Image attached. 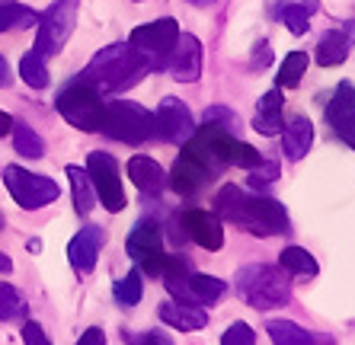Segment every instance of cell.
Returning <instances> with one entry per match:
<instances>
[{
    "label": "cell",
    "mask_w": 355,
    "mask_h": 345,
    "mask_svg": "<svg viewBox=\"0 0 355 345\" xmlns=\"http://www.w3.org/2000/svg\"><path fill=\"white\" fill-rule=\"evenodd\" d=\"M215 208L224 221L240 224L257 237H275L288 230V211L275 198H247V192L237 186H224L215 198Z\"/></svg>",
    "instance_id": "1"
},
{
    "label": "cell",
    "mask_w": 355,
    "mask_h": 345,
    "mask_svg": "<svg viewBox=\"0 0 355 345\" xmlns=\"http://www.w3.org/2000/svg\"><path fill=\"white\" fill-rule=\"evenodd\" d=\"M148 71H154V67L132 45H109V48L93 55L80 80L90 83L99 96H112V93H125L128 87H135Z\"/></svg>",
    "instance_id": "2"
},
{
    "label": "cell",
    "mask_w": 355,
    "mask_h": 345,
    "mask_svg": "<svg viewBox=\"0 0 355 345\" xmlns=\"http://www.w3.org/2000/svg\"><path fill=\"white\" fill-rule=\"evenodd\" d=\"M234 288L243 297V304L257 307V310H272V307L288 304L291 297V281L285 278V269H275V265L266 263L243 265L237 272Z\"/></svg>",
    "instance_id": "3"
},
{
    "label": "cell",
    "mask_w": 355,
    "mask_h": 345,
    "mask_svg": "<svg viewBox=\"0 0 355 345\" xmlns=\"http://www.w3.org/2000/svg\"><path fill=\"white\" fill-rule=\"evenodd\" d=\"M164 285L166 291L180 301V304H192V307H205V304H215L218 297H224L227 285L215 275H196L189 272V265L176 259V256H166V265H164Z\"/></svg>",
    "instance_id": "4"
},
{
    "label": "cell",
    "mask_w": 355,
    "mask_h": 345,
    "mask_svg": "<svg viewBox=\"0 0 355 345\" xmlns=\"http://www.w3.org/2000/svg\"><path fill=\"white\" fill-rule=\"evenodd\" d=\"M99 132H106L109 138L122 141V144H144L157 134V125H154V115L148 112L138 103H128V99H116L103 109V125Z\"/></svg>",
    "instance_id": "5"
},
{
    "label": "cell",
    "mask_w": 355,
    "mask_h": 345,
    "mask_svg": "<svg viewBox=\"0 0 355 345\" xmlns=\"http://www.w3.org/2000/svg\"><path fill=\"white\" fill-rule=\"evenodd\" d=\"M55 103H58V112L64 115L74 128H80V132H99L106 103H103V96L93 90L90 83H83V80L67 83Z\"/></svg>",
    "instance_id": "6"
},
{
    "label": "cell",
    "mask_w": 355,
    "mask_h": 345,
    "mask_svg": "<svg viewBox=\"0 0 355 345\" xmlns=\"http://www.w3.org/2000/svg\"><path fill=\"white\" fill-rule=\"evenodd\" d=\"M3 186L13 195V202L19 208H26V211H39V208L51 205L61 195L55 179L39 176V172H29L23 166H3Z\"/></svg>",
    "instance_id": "7"
},
{
    "label": "cell",
    "mask_w": 355,
    "mask_h": 345,
    "mask_svg": "<svg viewBox=\"0 0 355 345\" xmlns=\"http://www.w3.org/2000/svg\"><path fill=\"white\" fill-rule=\"evenodd\" d=\"M77 7L80 0H58L45 10V17H39V35H35V51L42 57H51L64 48V42L71 39L77 26Z\"/></svg>",
    "instance_id": "8"
},
{
    "label": "cell",
    "mask_w": 355,
    "mask_h": 345,
    "mask_svg": "<svg viewBox=\"0 0 355 345\" xmlns=\"http://www.w3.org/2000/svg\"><path fill=\"white\" fill-rule=\"evenodd\" d=\"M176 39H180V26H176V19L164 17V19H154V23H148V26L132 29L128 45H132L150 67H164L166 57H170V51H173V45H176Z\"/></svg>",
    "instance_id": "9"
},
{
    "label": "cell",
    "mask_w": 355,
    "mask_h": 345,
    "mask_svg": "<svg viewBox=\"0 0 355 345\" xmlns=\"http://www.w3.org/2000/svg\"><path fill=\"white\" fill-rule=\"evenodd\" d=\"M125 249L135 263L141 265L144 275H164L166 265V253H164V233H160V224L144 218L132 227L128 240H125Z\"/></svg>",
    "instance_id": "10"
},
{
    "label": "cell",
    "mask_w": 355,
    "mask_h": 345,
    "mask_svg": "<svg viewBox=\"0 0 355 345\" xmlns=\"http://www.w3.org/2000/svg\"><path fill=\"white\" fill-rule=\"evenodd\" d=\"M87 172H90V182H93V192L96 198L103 202L106 211H122L125 208V189H122V176H119V163L116 157L103 154V150H93L87 157Z\"/></svg>",
    "instance_id": "11"
},
{
    "label": "cell",
    "mask_w": 355,
    "mask_h": 345,
    "mask_svg": "<svg viewBox=\"0 0 355 345\" xmlns=\"http://www.w3.org/2000/svg\"><path fill=\"white\" fill-rule=\"evenodd\" d=\"M154 125H157V134L170 144H186L196 132V122H192V112L186 109V103L176 96H166L157 106L154 115Z\"/></svg>",
    "instance_id": "12"
},
{
    "label": "cell",
    "mask_w": 355,
    "mask_h": 345,
    "mask_svg": "<svg viewBox=\"0 0 355 345\" xmlns=\"http://www.w3.org/2000/svg\"><path fill=\"white\" fill-rule=\"evenodd\" d=\"M166 67H170L173 80L196 83L198 77H202V42L189 33H180L173 51H170V57H166Z\"/></svg>",
    "instance_id": "13"
},
{
    "label": "cell",
    "mask_w": 355,
    "mask_h": 345,
    "mask_svg": "<svg viewBox=\"0 0 355 345\" xmlns=\"http://www.w3.org/2000/svg\"><path fill=\"white\" fill-rule=\"evenodd\" d=\"M103 243H106V230L103 227H96V224L80 227V233H74V240L67 243V263H71V269L80 272V275H90L96 269Z\"/></svg>",
    "instance_id": "14"
},
{
    "label": "cell",
    "mask_w": 355,
    "mask_h": 345,
    "mask_svg": "<svg viewBox=\"0 0 355 345\" xmlns=\"http://www.w3.org/2000/svg\"><path fill=\"white\" fill-rule=\"evenodd\" d=\"M211 179H215V172L208 170L196 154H189V150L182 148V154L176 157V163H173V172H170V186H173L176 195H196Z\"/></svg>",
    "instance_id": "15"
},
{
    "label": "cell",
    "mask_w": 355,
    "mask_h": 345,
    "mask_svg": "<svg viewBox=\"0 0 355 345\" xmlns=\"http://www.w3.org/2000/svg\"><path fill=\"white\" fill-rule=\"evenodd\" d=\"M182 227H186V233H189L202 249H221L224 247V227H221V221H218V214L192 208V211L182 214Z\"/></svg>",
    "instance_id": "16"
},
{
    "label": "cell",
    "mask_w": 355,
    "mask_h": 345,
    "mask_svg": "<svg viewBox=\"0 0 355 345\" xmlns=\"http://www.w3.org/2000/svg\"><path fill=\"white\" fill-rule=\"evenodd\" d=\"M314 144V122L307 115H295L288 125H285V134H282V150L288 160H301V157L311 150Z\"/></svg>",
    "instance_id": "17"
},
{
    "label": "cell",
    "mask_w": 355,
    "mask_h": 345,
    "mask_svg": "<svg viewBox=\"0 0 355 345\" xmlns=\"http://www.w3.org/2000/svg\"><path fill=\"white\" fill-rule=\"evenodd\" d=\"M253 128H257L259 134H266V138H272V134H279L282 128H285V118H282V90L275 87V90L263 93V99H259L257 106V118H253Z\"/></svg>",
    "instance_id": "18"
},
{
    "label": "cell",
    "mask_w": 355,
    "mask_h": 345,
    "mask_svg": "<svg viewBox=\"0 0 355 345\" xmlns=\"http://www.w3.org/2000/svg\"><path fill=\"white\" fill-rule=\"evenodd\" d=\"M160 320L166 326L182 329V333H196V329H205L208 326V313L202 307H192V304H164L160 307Z\"/></svg>",
    "instance_id": "19"
},
{
    "label": "cell",
    "mask_w": 355,
    "mask_h": 345,
    "mask_svg": "<svg viewBox=\"0 0 355 345\" xmlns=\"http://www.w3.org/2000/svg\"><path fill=\"white\" fill-rule=\"evenodd\" d=\"M128 176H132V182L144 195H160V189H164V182H166L160 163L150 160V157H132L128 160Z\"/></svg>",
    "instance_id": "20"
},
{
    "label": "cell",
    "mask_w": 355,
    "mask_h": 345,
    "mask_svg": "<svg viewBox=\"0 0 355 345\" xmlns=\"http://www.w3.org/2000/svg\"><path fill=\"white\" fill-rule=\"evenodd\" d=\"M327 122L333 125V132H343L346 125L355 122V87L349 80H343L333 93L330 106H327Z\"/></svg>",
    "instance_id": "21"
},
{
    "label": "cell",
    "mask_w": 355,
    "mask_h": 345,
    "mask_svg": "<svg viewBox=\"0 0 355 345\" xmlns=\"http://www.w3.org/2000/svg\"><path fill=\"white\" fill-rule=\"evenodd\" d=\"M349 48H352V42L346 39V33L333 29V33H327L320 39V45H317V51H314V61L320 67H336L349 57Z\"/></svg>",
    "instance_id": "22"
},
{
    "label": "cell",
    "mask_w": 355,
    "mask_h": 345,
    "mask_svg": "<svg viewBox=\"0 0 355 345\" xmlns=\"http://www.w3.org/2000/svg\"><path fill=\"white\" fill-rule=\"evenodd\" d=\"M279 265L288 275H295V278H314L317 272H320V265H317V259L307 249L301 247H285L279 253Z\"/></svg>",
    "instance_id": "23"
},
{
    "label": "cell",
    "mask_w": 355,
    "mask_h": 345,
    "mask_svg": "<svg viewBox=\"0 0 355 345\" xmlns=\"http://www.w3.org/2000/svg\"><path fill=\"white\" fill-rule=\"evenodd\" d=\"M67 179H71V192H74V208L77 214H90L96 205V192H93L90 172L80 166H67Z\"/></svg>",
    "instance_id": "24"
},
{
    "label": "cell",
    "mask_w": 355,
    "mask_h": 345,
    "mask_svg": "<svg viewBox=\"0 0 355 345\" xmlns=\"http://www.w3.org/2000/svg\"><path fill=\"white\" fill-rule=\"evenodd\" d=\"M307 64H311L307 51H291V55H285V61H282V67H279V77H275V87H279V90L297 87L307 71Z\"/></svg>",
    "instance_id": "25"
},
{
    "label": "cell",
    "mask_w": 355,
    "mask_h": 345,
    "mask_svg": "<svg viewBox=\"0 0 355 345\" xmlns=\"http://www.w3.org/2000/svg\"><path fill=\"white\" fill-rule=\"evenodd\" d=\"M266 329H269V339L275 345H314V336L291 320H272Z\"/></svg>",
    "instance_id": "26"
},
{
    "label": "cell",
    "mask_w": 355,
    "mask_h": 345,
    "mask_svg": "<svg viewBox=\"0 0 355 345\" xmlns=\"http://www.w3.org/2000/svg\"><path fill=\"white\" fill-rule=\"evenodd\" d=\"M39 23V13L17 0H3L0 3V33H7V29H26V26Z\"/></svg>",
    "instance_id": "27"
},
{
    "label": "cell",
    "mask_w": 355,
    "mask_h": 345,
    "mask_svg": "<svg viewBox=\"0 0 355 345\" xmlns=\"http://www.w3.org/2000/svg\"><path fill=\"white\" fill-rule=\"evenodd\" d=\"M19 77H23L26 87L45 90V87H49V67H45V57H42L39 51L23 55V61H19Z\"/></svg>",
    "instance_id": "28"
},
{
    "label": "cell",
    "mask_w": 355,
    "mask_h": 345,
    "mask_svg": "<svg viewBox=\"0 0 355 345\" xmlns=\"http://www.w3.org/2000/svg\"><path fill=\"white\" fill-rule=\"evenodd\" d=\"M13 148H17V154L29 157V160H39L42 154H45V144H42V138L29 128L26 122H13Z\"/></svg>",
    "instance_id": "29"
},
{
    "label": "cell",
    "mask_w": 355,
    "mask_h": 345,
    "mask_svg": "<svg viewBox=\"0 0 355 345\" xmlns=\"http://www.w3.org/2000/svg\"><path fill=\"white\" fill-rule=\"evenodd\" d=\"M26 317V301L13 285L0 281V320L10 323V320H23Z\"/></svg>",
    "instance_id": "30"
},
{
    "label": "cell",
    "mask_w": 355,
    "mask_h": 345,
    "mask_svg": "<svg viewBox=\"0 0 355 345\" xmlns=\"http://www.w3.org/2000/svg\"><path fill=\"white\" fill-rule=\"evenodd\" d=\"M279 23H285L291 35H304L311 29V7L307 3H288L279 10Z\"/></svg>",
    "instance_id": "31"
},
{
    "label": "cell",
    "mask_w": 355,
    "mask_h": 345,
    "mask_svg": "<svg viewBox=\"0 0 355 345\" xmlns=\"http://www.w3.org/2000/svg\"><path fill=\"white\" fill-rule=\"evenodd\" d=\"M141 294H144L141 272H128V275H125V278H119L116 288H112V297H116L122 307H135L141 301Z\"/></svg>",
    "instance_id": "32"
},
{
    "label": "cell",
    "mask_w": 355,
    "mask_h": 345,
    "mask_svg": "<svg viewBox=\"0 0 355 345\" xmlns=\"http://www.w3.org/2000/svg\"><path fill=\"white\" fill-rule=\"evenodd\" d=\"M227 163L243 166V170H253V166L263 163V157H259L257 148H250V144H243V141L234 138L231 141V150H227Z\"/></svg>",
    "instance_id": "33"
},
{
    "label": "cell",
    "mask_w": 355,
    "mask_h": 345,
    "mask_svg": "<svg viewBox=\"0 0 355 345\" xmlns=\"http://www.w3.org/2000/svg\"><path fill=\"white\" fill-rule=\"evenodd\" d=\"M221 345H257V333L247 326V323H231V326L224 329L221 336Z\"/></svg>",
    "instance_id": "34"
},
{
    "label": "cell",
    "mask_w": 355,
    "mask_h": 345,
    "mask_svg": "<svg viewBox=\"0 0 355 345\" xmlns=\"http://www.w3.org/2000/svg\"><path fill=\"white\" fill-rule=\"evenodd\" d=\"M128 345H173V339L160 333V329H150V333H138V336H128L125 339Z\"/></svg>",
    "instance_id": "35"
},
{
    "label": "cell",
    "mask_w": 355,
    "mask_h": 345,
    "mask_svg": "<svg viewBox=\"0 0 355 345\" xmlns=\"http://www.w3.org/2000/svg\"><path fill=\"white\" fill-rule=\"evenodd\" d=\"M23 342L26 345H51V339L45 336V329H42L35 320H26L23 323Z\"/></svg>",
    "instance_id": "36"
},
{
    "label": "cell",
    "mask_w": 355,
    "mask_h": 345,
    "mask_svg": "<svg viewBox=\"0 0 355 345\" xmlns=\"http://www.w3.org/2000/svg\"><path fill=\"white\" fill-rule=\"evenodd\" d=\"M205 122H211V125H218V128H237V115H231V112H224V109H208L205 112Z\"/></svg>",
    "instance_id": "37"
},
{
    "label": "cell",
    "mask_w": 355,
    "mask_h": 345,
    "mask_svg": "<svg viewBox=\"0 0 355 345\" xmlns=\"http://www.w3.org/2000/svg\"><path fill=\"white\" fill-rule=\"evenodd\" d=\"M275 176H279V166H275V163H259V166H253L250 182H253V186H259V182H272Z\"/></svg>",
    "instance_id": "38"
},
{
    "label": "cell",
    "mask_w": 355,
    "mask_h": 345,
    "mask_svg": "<svg viewBox=\"0 0 355 345\" xmlns=\"http://www.w3.org/2000/svg\"><path fill=\"white\" fill-rule=\"evenodd\" d=\"M77 345H106V336H103V329L90 326L87 333H83L80 339H77Z\"/></svg>",
    "instance_id": "39"
},
{
    "label": "cell",
    "mask_w": 355,
    "mask_h": 345,
    "mask_svg": "<svg viewBox=\"0 0 355 345\" xmlns=\"http://www.w3.org/2000/svg\"><path fill=\"white\" fill-rule=\"evenodd\" d=\"M269 57H272V51H269V42H259L257 51H253V64L266 67V64H269Z\"/></svg>",
    "instance_id": "40"
},
{
    "label": "cell",
    "mask_w": 355,
    "mask_h": 345,
    "mask_svg": "<svg viewBox=\"0 0 355 345\" xmlns=\"http://www.w3.org/2000/svg\"><path fill=\"white\" fill-rule=\"evenodd\" d=\"M336 134H339L343 141H346L349 148L355 150V122H352V125H346V128H343V132H336Z\"/></svg>",
    "instance_id": "41"
},
{
    "label": "cell",
    "mask_w": 355,
    "mask_h": 345,
    "mask_svg": "<svg viewBox=\"0 0 355 345\" xmlns=\"http://www.w3.org/2000/svg\"><path fill=\"white\" fill-rule=\"evenodd\" d=\"M10 80H13V77H10V67H7V61L0 57V87H10Z\"/></svg>",
    "instance_id": "42"
},
{
    "label": "cell",
    "mask_w": 355,
    "mask_h": 345,
    "mask_svg": "<svg viewBox=\"0 0 355 345\" xmlns=\"http://www.w3.org/2000/svg\"><path fill=\"white\" fill-rule=\"evenodd\" d=\"M10 128H13V118H10L7 112H0V138H3V134H7Z\"/></svg>",
    "instance_id": "43"
},
{
    "label": "cell",
    "mask_w": 355,
    "mask_h": 345,
    "mask_svg": "<svg viewBox=\"0 0 355 345\" xmlns=\"http://www.w3.org/2000/svg\"><path fill=\"white\" fill-rule=\"evenodd\" d=\"M186 3H192V7H211L215 0H186Z\"/></svg>",
    "instance_id": "44"
},
{
    "label": "cell",
    "mask_w": 355,
    "mask_h": 345,
    "mask_svg": "<svg viewBox=\"0 0 355 345\" xmlns=\"http://www.w3.org/2000/svg\"><path fill=\"white\" fill-rule=\"evenodd\" d=\"M10 265H13V263H10V259H7V256H3V253H0V269H3V272H10Z\"/></svg>",
    "instance_id": "45"
},
{
    "label": "cell",
    "mask_w": 355,
    "mask_h": 345,
    "mask_svg": "<svg viewBox=\"0 0 355 345\" xmlns=\"http://www.w3.org/2000/svg\"><path fill=\"white\" fill-rule=\"evenodd\" d=\"M0 230H3V214H0Z\"/></svg>",
    "instance_id": "46"
}]
</instances>
